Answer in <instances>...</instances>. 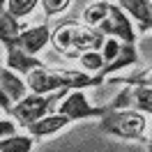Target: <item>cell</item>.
<instances>
[{"mask_svg": "<svg viewBox=\"0 0 152 152\" xmlns=\"http://www.w3.org/2000/svg\"><path fill=\"white\" fill-rule=\"evenodd\" d=\"M26 88L35 95H48L56 90H86V88H99L104 86V78L97 74L74 72V69H53V67H37L26 74Z\"/></svg>", "mask_w": 152, "mask_h": 152, "instance_id": "cell-1", "label": "cell"}, {"mask_svg": "<svg viewBox=\"0 0 152 152\" xmlns=\"http://www.w3.org/2000/svg\"><path fill=\"white\" fill-rule=\"evenodd\" d=\"M104 35L97 28H88V26H78L74 21H65L60 23L53 32H51V42L58 48V53H86V51H99L104 44Z\"/></svg>", "mask_w": 152, "mask_h": 152, "instance_id": "cell-2", "label": "cell"}, {"mask_svg": "<svg viewBox=\"0 0 152 152\" xmlns=\"http://www.w3.org/2000/svg\"><path fill=\"white\" fill-rule=\"evenodd\" d=\"M148 120L145 115L138 111H108L104 118H99V132L108 134V136H118L122 141H138L143 145H150L148 138Z\"/></svg>", "mask_w": 152, "mask_h": 152, "instance_id": "cell-3", "label": "cell"}, {"mask_svg": "<svg viewBox=\"0 0 152 152\" xmlns=\"http://www.w3.org/2000/svg\"><path fill=\"white\" fill-rule=\"evenodd\" d=\"M67 92H69V90H56V92H48V95H35V92H32V95H26L12 106L10 115L14 118L16 124L28 127V124H32L35 120L53 113V108L62 102V97H65Z\"/></svg>", "mask_w": 152, "mask_h": 152, "instance_id": "cell-4", "label": "cell"}, {"mask_svg": "<svg viewBox=\"0 0 152 152\" xmlns=\"http://www.w3.org/2000/svg\"><path fill=\"white\" fill-rule=\"evenodd\" d=\"M56 113L67 115L72 122H76V120H88V118H104L108 113V108L106 106H92L88 102V97L83 95V90H69L62 97V102L58 104Z\"/></svg>", "mask_w": 152, "mask_h": 152, "instance_id": "cell-5", "label": "cell"}, {"mask_svg": "<svg viewBox=\"0 0 152 152\" xmlns=\"http://www.w3.org/2000/svg\"><path fill=\"white\" fill-rule=\"evenodd\" d=\"M97 30L104 35V37H113L120 44H136V30H134L132 21L127 19L118 5H108V14L106 19L97 26Z\"/></svg>", "mask_w": 152, "mask_h": 152, "instance_id": "cell-6", "label": "cell"}, {"mask_svg": "<svg viewBox=\"0 0 152 152\" xmlns=\"http://www.w3.org/2000/svg\"><path fill=\"white\" fill-rule=\"evenodd\" d=\"M48 42H51V26H48V23H39V26H35V28L21 30L19 37L14 39L12 46L21 48V51L30 53V56H37Z\"/></svg>", "mask_w": 152, "mask_h": 152, "instance_id": "cell-7", "label": "cell"}, {"mask_svg": "<svg viewBox=\"0 0 152 152\" xmlns=\"http://www.w3.org/2000/svg\"><path fill=\"white\" fill-rule=\"evenodd\" d=\"M67 124H72V120H69L67 115L48 113V115H44V118L35 120L32 124H28L26 129H28V134L35 138V141H39V138H46V136H53V134H58L60 129H65Z\"/></svg>", "mask_w": 152, "mask_h": 152, "instance_id": "cell-8", "label": "cell"}, {"mask_svg": "<svg viewBox=\"0 0 152 152\" xmlns=\"http://www.w3.org/2000/svg\"><path fill=\"white\" fill-rule=\"evenodd\" d=\"M120 10L132 16L134 21H138V30L141 32H150L152 28V7H150V0H118Z\"/></svg>", "mask_w": 152, "mask_h": 152, "instance_id": "cell-9", "label": "cell"}, {"mask_svg": "<svg viewBox=\"0 0 152 152\" xmlns=\"http://www.w3.org/2000/svg\"><path fill=\"white\" fill-rule=\"evenodd\" d=\"M5 48H7V69H12V72H16L21 76H26L28 72L46 65L44 60L30 56V53H26V51H21L16 46H5Z\"/></svg>", "mask_w": 152, "mask_h": 152, "instance_id": "cell-10", "label": "cell"}, {"mask_svg": "<svg viewBox=\"0 0 152 152\" xmlns=\"http://www.w3.org/2000/svg\"><path fill=\"white\" fill-rule=\"evenodd\" d=\"M138 60V51H136V44H120V51H118V56L108 62V65H104L99 72H97V76H102V78H108L111 74H115V72H120V69H124V67H132L134 62Z\"/></svg>", "mask_w": 152, "mask_h": 152, "instance_id": "cell-11", "label": "cell"}, {"mask_svg": "<svg viewBox=\"0 0 152 152\" xmlns=\"http://www.w3.org/2000/svg\"><path fill=\"white\" fill-rule=\"evenodd\" d=\"M0 90L10 97L12 102L16 104L21 97L28 95V88H26V81L16 76V72H12L7 67H0Z\"/></svg>", "mask_w": 152, "mask_h": 152, "instance_id": "cell-12", "label": "cell"}, {"mask_svg": "<svg viewBox=\"0 0 152 152\" xmlns=\"http://www.w3.org/2000/svg\"><path fill=\"white\" fill-rule=\"evenodd\" d=\"M21 30H23V23L19 19H14L10 12H2L0 14V44L2 46H12Z\"/></svg>", "mask_w": 152, "mask_h": 152, "instance_id": "cell-13", "label": "cell"}, {"mask_svg": "<svg viewBox=\"0 0 152 152\" xmlns=\"http://www.w3.org/2000/svg\"><path fill=\"white\" fill-rule=\"evenodd\" d=\"M35 148V138L30 134H12L0 138V152H32Z\"/></svg>", "mask_w": 152, "mask_h": 152, "instance_id": "cell-14", "label": "cell"}, {"mask_svg": "<svg viewBox=\"0 0 152 152\" xmlns=\"http://www.w3.org/2000/svg\"><path fill=\"white\" fill-rule=\"evenodd\" d=\"M132 111L150 115L152 113V86H134L132 88Z\"/></svg>", "mask_w": 152, "mask_h": 152, "instance_id": "cell-15", "label": "cell"}, {"mask_svg": "<svg viewBox=\"0 0 152 152\" xmlns=\"http://www.w3.org/2000/svg\"><path fill=\"white\" fill-rule=\"evenodd\" d=\"M106 14H108V2H92L90 7H86L83 10V14H81V21H83V26H88V28H97L102 21L106 19Z\"/></svg>", "mask_w": 152, "mask_h": 152, "instance_id": "cell-16", "label": "cell"}, {"mask_svg": "<svg viewBox=\"0 0 152 152\" xmlns=\"http://www.w3.org/2000/svg\"><path fill=\"white\" fill-rule=\"evenodd\" d=\"M152 69L150 67H145L143 72H136L132 76H115V78H104V83L108 86H113V83H124V86H152Z\"/></svg>", "mask_w": 152, "mask_h": 152, "instance_id": "cell-17", "label": "cell"}, {"mask_svg": "<svg viewBox=\"0 0 152 152\" xmlns=\"http://www.w3.org/2000/svg\"><path fill=\"white\" fill-rule=\"evenodd\" d=\"M39 5V0H7V12L14 19H23L35 12V7Z\"/></svg>", "mask_w": 152, "mask_h": 152, "instance_id": "cell-18", "label": "cell"}, {"mask_svg": "<svg viewBox=\"0 0 152 152\" xmlns=\"http://www.w3.org/2000/svg\"><path fill=\"white\" fill-rule=\"evenodd\" d=\"M78 62H81V67L86 69L88 74H97L104 67V58H102L99 51H86V53L78 56Z\"/></svg>", "mask_w": 152, "mask_h": 152, "instance_id": "cell-19", "label": "cell"}, {"mask_svg": "<svg viewBox=\"0 0 152 152\" xmlns=\"http://www.w3.org/2000/svg\"><path fill=\"white\" fill-rule=\"evenodd\" d=\"M108 111H127V108H132V88L127 86L124 90H120L118 95L111 99V104L106 106Z\"/></svg>", "mask_w": 152, "mask_h": 152, "instance_id": "cell-20", "label": "cell"}, {"mask_svg": "<svg viewBox=\"0 0 152 152\" xmlns=\"http://www.w3.org/2000/svg\"><path fill=\"white\" fill-rule=\"evenodd\" d=\"M39 2H42L44 14H46L48 19H51V16H58V14H62V12L72 5V0H39Z\"/></svg>", "mask_w": 152, "mask_h": 152, "instance_id": "cell-21", "label": "cell"}, {"mask_svg": "<svg viewBox=\"0 0 152 152\" xmlns=\"http://www.w3.org/2000/svg\"><path fill=\"white\" fill-rule=\"evenodd\" d=\"M118 51H120V42H118V39H113V37L104 39V44H102V48H99V53H102V58H104V65H108V62L118 56Z\"/></svg>", "mask_w": 152, "mask_h": 152, "instance_id": "cell-22", "label": "cell"}, {"mask_svg": "<svg viewBox=\"0 0 152 152\" xmlns=\"http://www.w3.org/2000/svg\"><path fill=\"white\" fill-rule=\"evenodd\" d=\"M12 134H16V122L14 120H0V138L12 136Z\"/></svg>", "mask_w": 152, "mask_h": 152, "instance_id": "cell-23", "label": "cell"}, {"mask_svg": "<svg viewBox=\"0 0 152 152\" xmlns=\"http://www.w3.org/2000/svg\"><path fill=\"white\" fill-rule=\"evenodd\" d=\"M12 106H14V102H12L10 97H7L5 92H2V90H0V111L10 113V111H12Z\"/></svg>", "mask_w": 152, "mask_h": 152, "instance_id": "cell-24", "label": "cell"}, {"mask_svg": "<svg viewBox=\"0 0 152 152\" xmlns=\"http://www.w3.org/2000/svg\"><path fill=\"white\" fill-rule=\"evenodd\" d=\"M7 12V0H0V14Z\"/></svg>", "mask_w": 152, "mask_h": 152, "instance_id": "cell-25", "label": "cell"}, {"mask_svg": "<svg viewBox=\"0 0 152 152\" xmlns=\"http://www.w3.org/2000/svg\"><path fill=\"white\" fill-rule=\"evenodd\" d=\"M0 113H2V111H0Z\"/></svg>", "mask_w": 152, "mask_h": 152, "instance_id": "cell-26", "label": "cell"}]
</instances>
